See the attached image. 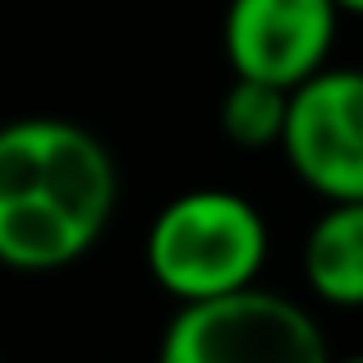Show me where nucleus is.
<instances>
[{"label":"nucleus","instance_id":"7","mask_svg":"<svg viewBox=\"0 0 363 363\" xmlns=\"http://www.w3.org/2000/svg\"><path fill=\"white\" fill-rule=\"evenodd\" d=\"M285 116H290V88H276L262 79H240L221 97V133L240 152H267L281 147Z\"/></svg>","mask_w":363,"mask_h":363},{"label":"nucleus","instance_id":"9","mask_svg":"<svg viewBox=\"0 0 363 363\" xmlns=\"http://www.w3.org/2000/svg\"><path fill=\"white\" fill-rule=\"evenodd\" d=\"M331 363H363V354H350V359H331Z\"/></svg>","mask_w":363,"mask_h":363},{"label":"nucleus","instance_id":"8","mask_svg":"<svg viewBox=\"0 0 363 363\" xmlns=\"http://www.w3.org/2000/svg\"><path fill=\"white\" fill-rule=\"evenodd\" d=\"M336 9L340 14H359L363 18V0H336Z\"/></svg>","mask_w":363,"mask_h":363},{"label":"nucleus","instance_id":"6","mask_svg":"<svg viewBox=\"0 0 363 363\" xmlns=\"http://www.w3.org/2000/svg\"><path fill=\"white\" fill-rule=\"evenodd\" d=\"M303 281L331 308H363V203H327L303 235Z\"/></svg>","mask_w":363,"mask_h":363},{"label":"nucleus","instance_id":"4","mask_svg":"<svg viewBox=\"0 0 363 363\" xmlns=\"http://www.w3.org/2000/svg\"><path fill=\"white\" fill-rule=\"evenodd\" d=\"M281 152L322 203H363V69L322 65L290 88Z\"/></svg>","mask_w":363,"mask_h":363},{"label":"nucleus","instance_id":"2","mask_svg":"<svg viewBox=\"0 0 363 363\" xmlns=\"http://www.w3.org/2000/svg\"><path fill=\"white\" fill-rule=\"evenodd\" d=\"M272 253L267 216L235 189H189L147 225V272L175 303L221 299L257 285Z\"/></svg>","mask_w":363,"mask_h":363},{"label":"nucleus","instance_id":"3","mask_svg":"<svg viewBox=\"0 0 363 363\" xmlns=\"http://www.w3.org/2000/svg\"><path fill=\"white\" fill-rule=\"evenodd\" d=\"M157 363H331L308 308L262 285L179 303L161 331Z\"/></svg>","mask_w":363,"mask_h":363},{"label":"nucleus","instance_id":"1","mask_svg":"<svg viewBox=\"0 0 363 363\" xmlns=\"http://www.w3.org/2000/svg\"><path fill=\"white\" fill-rule=\"evenodd\" d=\"M116 203V157L92 129L55 116L0 129V267H74L106 235Z\"/></svg>","mask_w":363,"mask_h":363},{"label":"nucleus","instance_id":"5","mask_svg":"<svg viewBox=\"0 0 363 363\" xmlns=\"http://www.w3.org/2000/svg\"><path fill=\"white\" fill-rule=\"evenodd\" d=\"M336 28V0H230L221 46L240 79L299 88L331 60Z\"/></svg>","mask_w":363,"mask_h":363}]
</instances>
